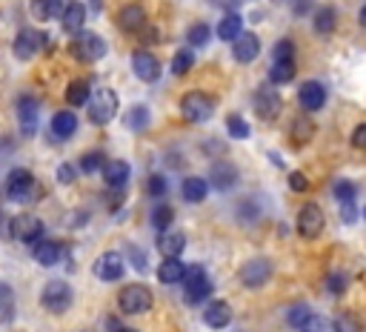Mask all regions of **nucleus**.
Segmentation results:
<instances>
[{
  "label": "nucleus",
  "mask_w": 366,
  "mask_h": 332,
  "mask_svg": "<svg viewBox=\"0 0 366 332\" xmlns=\"http://www.w3.org/2000/svg\"><path fill=\"white\" fill-rule=\"evenodd\" d=\"M60 255H63V249H60V244L58 241H38V244H32V258L38 260L40 267H55L58 260H60Z\"/></svg>",
  "instance_id": "aec40b11"
},
{
  "label": "nucleus",
  "mask_w": 366,
  "mask_h": 332,
  "mask_svg": "<svg viewBox=\"0 0 366 332\" xmlns=\"http://www.w3.org/2000/svg\"><path fill=\"white\" fill-rule=\"evenodd\" d=\"M38 115H40V106L35 98H29V94H23V98L17 101V121H20V132L32 138L38 132Z\"/></svg>",
  "instance_id": "f8f14e48"
},
{
  "label": "nucleus",
  "mask_w": 366,
  "mask_h": 332,
  "mask_svg": "<svg viewBox=\"0 0 366 332\" xmlns=\"http://www.w3.org/2000/svg\"><path fill=\"white\" fill-rule=\"evenodd\" d=\"M92 3H94V6H101V0H92Z\"/></svg>",
  "instance_id": "bf43d9fd"
},
{
  "label": "nucleus",
  "mask_w": 366,
  "mask_h": 332,
  "mask_svg": "<svg viewBox=\"0 0 366 332\" xmlns=\"http://www.w3.org/2000/svg\"><path fill=\"white\" fill-rule=\"evenodd\" d=\"M152 292L143 287V283H129L126 290H120L117 295V304H120V310H124L126 315H143V313H149L152 310Z\"/></svg>",
  "instance_id": "7ed1b4c3"
},
{
  "label": "nucleus",
  "mask_w": 366,
  "mask_h": 332,
  "mask_svg": "<svg viewBox=\"0 0 366 332\" xmlns=\"http://www.w3.org/2000/svg\"><path fill=\"white\" fill-rule=\"evenodd\" d=\"M124 272H126V264H124V258H120L117 252H103L101 258H97V264H94V275L101 281H120Z\"/></svg>",
  "instance_id": "ddd939ff"
},
{
  "label": "nucleus",
  "mask_w": 366,
  "mask_h": 332,
  "mask_svg": "<svg viewBox=\"0 0 366 332\" xmlns=\"http://www.w3.org/2000/svg\"><path fill=\"white\" fill-rule=\"evenodd\" d=\"M340 218H344V224H355L358 221V206H355V201H344V204H340Z\"/></svg>",
  "instance_id": "de8ad7c7"
},
{
  "label": "nucleus",
  "mask_w": 366,
  "mask_h": 332,
  "mask_svg": "<svg viewBox=\"0 0 366 332\" xmlns=\"http://www.w3.org/2000/svg\"><path fill=\"white\" fill-rule=\"evenodd\" d=\"M215 6H221V9H226V12H235L238 6H240V0H212Z\"/></svg>",
  "instance_id": "5fc2aeb1"
},
{
  "label": "nucleus",
  "mask_w": 366,
  "mask_h": 332,
  "mask_svg": "<svg viewBox=\"0 0 366 332\" xmlns=\"http://www.w3.org/2000/svg\"><path fill=\"white\" fill-rule=\"evenodd\" d=\"M75 175H78V169L72 163H60L58 166V181L60 183H72V181H75Z\"/></svg>",
  "instance_id": "8fccbe9b"
},
{
  "label": "nucleus",
  "mask_w": 366,
  "mask_h": 332,
  "mask_svg": "<svg viewBox=\"0 0 366 332\" xmlns=\"http://www.w3.org/2000/svg\"><path fill=\"white\" fill-rule=\"evenodd\" d=\"M281 94L272 89H258L255 92V112L263 117V121H275L281 115Z\"/></svg>",
  "instance_id": "f3484780"
},
{
  "label": "nucleus",
  "mask_w": 366,
  "mask_h": 332,
  "mask_svg": "<svg viewBox=\"0 0 366 332\" xmlns=\"http://www.w3.org/2000/svg\"><path fill=\"white\" fill-rule=\"evenodd\" d=\"M103 181L109 186H126V181H129V163L126 160H106L103 163Z\"/></svg>",
  "instance_id": "b1692460"
},
{
  "label": "nucleus",
  "mask_w": 366,
  "mask_h": 332,
  "mask_svg": "<svg viewBox=\"0 0 366 332\" xmlns=\"http://www.w3.org/2000/svg\"><path fill=\"white\" fill-rule=\"evenodd\" d=\"M275 3H281V0H275Z\"/></svg>",
  "instance_id": "e2e57ef3"
},
{
  "label": "nucleus",
  "mask_w": 366,
  "mask_h": 332,
  "mask_svg": "<svg viewBox=\"0 0 366 332\" xmlns=\"http://www.w3.org/2000/svg\"><path fill=\"white\" fill-rule=\"evenodd\" d=\"M186 275V267L181 264V258H166L158 267V281L160 283H181Z\"/></svg>",
  "instance_id": "a878e982"
},
{
  "label": "nucleus",
  "mask_w": 366,
  "mask_h": 332,
  "mask_svg": "<svg viewBox=\"0 0 366 332\" xmlns=\"http://www.w3.org/2000/svg\"><path fill=\"white\" fill-rule=\"evenodd\" d=\"M360 23H363V26H366V6H363V12H360Z\"/></svg>",
  "instance_id": "13d9d810"
},
{
  "label": "nucleus",
  "mask_w": 366,
  "mask_h": 332,
  "mask_svg": "<svg viewBox=\"0 0 366 332\" xmlns=\"http://www.w3.org/2000/svg\"><path fill=\"white\" fill-rule=\"evenodd\" d=\"M149 121H152V115H149V109L146 106H132L129 112H126V126L132 129V132H143L146 126H149Z\"/></svg>",
  "instance_id": "2f4dec72"
},
{
  "label": "nucleus",
  "mask_w": 366,
  "mask_h": 332,
  "mask_svg": "<svg viewBox=\"0 0 366 332\" xmlns=\"http://www.w3.org/2000/svg\"><path fill=\"white\" fill-rule=\"evenodd\" d=\"M181 283L186 287V301H189L192 306H194V304H203V301L212 295V281L206 278L203 267H189Z\"/></svg>",
  "instance_id": "423d86ee"
},
{
  "label": "nucleus",
  "mask_w": 366,
  "mask_h": 332,
  "mask_svg": "<svg viewBox=\"0 0 366 332\" xmlns=\"http://www.w3.org/2000/svg\"><path fill=\"white\" fill-rule=\"evenodd\" d=\"M181 195H183V201H189V204L206 201V195H209V181H203V178H186L183 186H181Z\"/></svg>",
  "instance_id": "4be33fe9"
},
{
  "label": "nucleus",
  "mask_w": 366,
  "mask_h": 332,
  "mask_svg": "<svg viewBox=\"0 0 366 332\" xmlns=\"http://www.w3.org/2000/svg\"><path fill=\"white\" fill-rule=\"evenodd\" d=\"M126 198V189L124 186H112V192H109V198H106V204L112 206V209H117L120 206V201Z\"/></svg>",
  "instance_id": "3c124183"
},
{
  "label": "nucleus",
  "mask_w": 366,
  "mask_h": 332,
  "mask_svg": "<svg viewBox=\"0 0 366 332\" xmlns=\"http://www.w3.org/2000/svg\"><path fill=\"white\" fill-rule=\"evenodd\" d=\"M338 329H340V332H360L358 321H352V318H344V321H338Z\"/></svg>",
  "instance_id": "864d4df0"
},
{
  "label": "nucleus",
  "mask_w": 366,
  "mask_h": 332,
  "mask_svg": "<svg viewBox=\"0 0 366 332\" xmlns=\"http://www.w3.org/2000/svg\"><path fill=\"white\" fill-rule=\"evenodd\" d=\"M324 212L318 204H306L301 212H298V232L303 235V238H318V235L324 232Z\"/></svg>",
  "instance_id": "9d476101"
},
{
  "label": "nucleus",
  "mask_w": 366,
  "mask_h": 332,
  "mask_svg": "<svg viewBox=\"0 0 366 332\" xmlns=\"http://www.w3.org/2000/svg\"><path fill=\"white\" fill-rule=\"evenodd\" d=\"M298 101H301V106H303L306 112H318V109L326 103V89H324L318 81H306V83H301V89H298Z\"/></svg>",
  "instance_id": "a211bd4d"
},
{
  "label": "nucleus",
  "mask_w": 366,
  "mask_h": 332,
  "mask_svg": "<svg viewBox=\"0 0 366 332\" xmlns=\"http://www.w3.org/2000/svg\"><path fill=\"white\" fill-rule=\"evenodd\" d=\"M143 23H146V15H143V9L140 6H126L124 12L117 15V26L124 29V32H138V29H143Z\"/></svg>",
  "instance_id": "bb28decb"
},
{
  "label": "nucleus",
  "mask_w": 366,
  "mask_h": 332,
  "mask_svg": "<svg viewBox=\"0 0 366 332\" xmlns=\"http://www.w3.org/2000/svg\"><path fill=\"white\" fill-rule=\"evenodd\" d=\"M295 60H275L272 69H269V81L272 83H289L295 81Z\"/></svg>",
  "instance_id": "7c9ffc66"
},
{
  "label": "nucleus",
  "mask_w": 366,
  "mask_h": 332,
  "mask_svg": "<svg viewBox=\"0 0 366 332\" xmlns=\"http://www.w3.org/2000/svg\"><path fill=\"white\" fill-rule=\"evenodd\" d=\"M240 32H243V17L235 12H229L221 23H217V38L221 40H235Z\"/></svg>",
  "instance_id": "c85d7f7f"
},
{
  "label": "nucleus",
  "mask_w": 366,
  "mask_h": 332,
  "mask_svg": "<svg viewBox=\"0 0 366 332\" xmlns=\"http://www.w3.org/2000/svg\"><path fill=\"white\" fill-rule=\"evenodd\" d=\"M89 98H92L89 81H72V83L66 86V101H69L72 106H86Z\"/></svg>",
  "instance_id": "cd10ccee"
},
{
  "label": "nucleus",
  "mask_w": 366,
  "mask_h": 332,
  "mask_svg": "<svg viewBox=\"0 0 366 332\" xmlns=\"http://www.w3.org/2000/svg\"><path fill=\"white\" fill-rule=\"evenodd\" d=\"M335 23H338L335 9L324 6V9H318V15H315V32H318V35H329V32H335Z\"/></svg>",
  "instance_id": "473e14b6"
},
{
  "label": "nucleus",
  "mask_w": 366,
  "mask_h": 332,
  "mask_svg": "<svg viewBox=\"0 0 366 332\" xmlns=\"http://www.w3.org/2000/svg\"><path fill=\"white\" fill-rule=\"evenodd\" d=\"M335 198L344 204V201H355L358 198V186L352 181H338L335 183Z\"/></svg>",
  "instance_id": "79ce46f5"
},
{
  "label": "nucleus",
  "mask_w": 366,
  "mask_h": 332,
  "mask_svg": "<svg viewBox=\"0 0 366 332\" xmlns=\"http://www.w3.org/2000/svg\"><path fill=\"white\" fill-rule=\"evenodd\" d=\"M232 55H235L238 63H252V60L260 55V40H258V35L240 32V35L232 40Z\"/></svg>",
  "instance_id": "4468645a"
},
{
  "label": "nucleus",
  "mask_w": 366,
  "mask_h": 332,
  "mask_svg": "<svg viewBox=\"0 0 366 332\" xmlns=\"http://www.w3.org/2000/svg\"><path fill=\"white\" fill-rule=\"evenodd\" d=\"M186 247V235L183 232H172V229H166L158 235V252L163 258H178Z\"/></svg>",
  "instance_id": "6ab92c4d"
},
{
  "label": "nucleus",
  "mask_w": 366,
  "mask_h": 332,
  "mask_svg": "<svg viewBox=\"0 0 366 332\" xmlns=\"http://www.w3.org/2000/svg\"><path fill=\"white\" fill-rule=\"evenodd\" d=\"M172 221H175V209L172 206H166V204H160L155 212H152V226L158 229V232H166V229H172Z\"/></svg>",
  "instance_id": "f704fd0d"
},
{
  "label": "nucleus",
  "mask_w": 366,
  "mask_h": 332,
  "mask_svg": "<svg viewBox=\"0 0 366 332\" xmlns=\"http://www.w3.org/2000/svg\"><path fill=\"white\" fill-rule=\"evenodd\" d=\"M69 52L83 63H94V60H101L106 55V43H103V38H97L92 32H81V38L72 40Z\"/></svg>",
  "instance_id": "0eeeda50"
},
{
  "label": "nucleus",
  "mask_w": 366,
  "mask_h": 332,
  "mask_svg": "<svg viewBox=\"0 0 366 332\" xmlns=\"http://www.w3.org/2000/svg\"><path fill=\"white\" fill-rule=\"evenodd\" d=\"M120 332H135V329H126V326H124V329H120Z\"/></svg>",
  "instance_id": "052dcab7"
},
{
  "label": "nucleus",
  "mask_w": 366,
  "mask_h": 332,
  "mask_svg": "<svg viewBox=\"0 0 366 332\" xmlns=\"http://www.w3.org/2000/svg\"><path fill=\"white\" fill-rule=\"evenodd\" d=\"M6 195L17 204H32L35 198H40V183L26 169H12L6 178Z\"/></svg>",
  "instance_id": "f257e3e1"
},
{
  "label": "nucleus",
  "mask_w": 366,
  "mask_h": 332,
  "mask_svg": "<svg viewBox=\"0 0 366 332\" xmlns=\"http://www.w3.org/2000/svg\"><path fill=\"white\" fill-rule=\"evenodd\" d=\"M312 9V0H298L295 3V15H306Z\"/></svg>",
  "instance_id": "4d7b16f0"
},
{
  "label": "nucleus",
  "mask_w": 366,
  "mask_h": 332,
  "mask_svg": "<svg viewBox=\"0 0 366 332\" xmlns=\"http://www.w3.org/2000/svg\"><path fill=\"white\" fill-rule=\"evenodd\" d=\"M129 252H132V264H135V267H138V269L143 272V269H146V264H143V258H140V252H138L135 247H129Z\"/></svg>",
  "instance_id": "6e6d98bb"
},
{
  "label": "nucleus",
  "mask_w": 366,
  "mask_h": 332,
  "mask_svg": "<svg viewBox=\"0 0 366 332\" xmlns=\"http://www.w3.org/2000/svg\"><path fill=\"white\" fill-rule=\"evenodd\" d=\"M103 163H106L103 152H86V155L81 158V169H83L86 175H94L97 169H103Z\"/></svg>",
  "instance_id": "ea45409f"
},
{
  "label": "nucleus",
  "mask_w": 366,
  "mask_h": 332,
  "mask_svg": "<svg viewBox=\"0 0 366 332\" xmlns=\"http://www.w3.org/2000/svg\"><path fill=\"white\" fill-rule=\"evenodd\" d=\"M146 189H149L152 198H163L169 186H166V178L163 175H149V181H146Z\"/></svg>",
  "instance_id": "a18cd8bd"
},
{
  "label": "nucleus",
  "mask_w": 366,
  "mask_h": 332,
  "mask_svg": "<svg viewBox=\"0 0 366 332\" xmlns=\"http://www.w3.org/2000/svg\"><path fill=\"white\" fill-rule=\"evenodd\" d=\"M60 17H63V29L72 32V35H78L83 29V23H86V9L81 3H66Z\"/></svg>",
  "instance_id": "5701e85b"
},
{
  "label": "nucleus",
  "mask_w": 366,
  "mask_h": 332,
  "mask_svg": "<svg viewBox=\"0 0 366 332\" xmlns=\"http://www.w3.org/2000/svg\"><path fill=\"white\" fill-rule=\"evenodd\" d=\"M226 129H229V135H232L235 140L249 138V124L243 121L240 115H229V117H226Z\"/></svg>",
  "instance_id": "58836bf2"
},
{
  "label": "nucleus",
  "mask_w": 366,
  "mask_h": 332,
  "mask_svg": "<svg viewBox=\"0 0 366 332\" xmlns=\"http://www.w3.org/2000/svg\"><path fill=\"white\" fill-rule=\"evenodd\" d=\"M240 283L243 287H249V290H258V287H263L266 281L272 278V264L266 258H249L247 264L240 267Z\"/></svg>",
  "instance_id": "6e6552de"
},
{
  "label": "nucleus",
  "mask_w": 366,
  "mask_h": 332,
  "mask_svg": "<svg viewBox=\"0 0 366 332\" xmlns=\"http://www.w3.org/2000/svg\"><path fill=\"white\" fill-rule=\"evenodd\" d=\"M215 112V101L209 98L206 92H189L183 94V101H181V115H183V121L189 124H203L209 121Z\"/></svg>",
  "instance_id": "f03ea898"
},
{
  "label": "nucleus",
  "mask_w": 366,
  "mask_h": 332,
  "mask_svg": "<svg viewBox=\"0 0 366 332\" xmlns=\"http://www.w3.org/2000/svg\"><path fill=\"white\" fill-rule=\"evenodd\" d=\"M132 69L143 83H155L160 78V60L152 52H135L132 55Z\"/></svg>",
  "instance_id": "2eb2a0df"
},
{
  "label": "nucleus",
  "mask_w": 366,
  "mask_h": 332,
  "mask_svg": "<svg viewBox=\"0 0 366 332\" xmlns=\"http://www.w3.org/2000/svg\"><path fill=\"white\" fill-rule=\"evenodd\" d=\"M303 332H340L338 321L324 318V315H309V321L303 324Z\"/></svg>",
  "instance_id": "c9c22d12"
},
{
  "label": "nucleus",
  "mask_w": 366,
  "mask_h": 332,
  "mask_svg": "<svg viewBox=\"0 0 366 332\" xmlns=\"http://www.w3.org/2000/svg\"><path fill=\"white\" fill-rule=\"evenodd\" d=\"M229 321H232V306L226 301H215V304L206 306V313H203V324L206 326L224 329V326H229Z\"/></svg>",
  "instance_id": "412c9836"
},
{
  "label": "nucleus",
  "mask_w": 366,
  "mask_h": 332,
  "mask_svg": "<svg viewBox=\"0 0 366 332\" xmlns=\"http://www.w3.org/2000/svg\"><path fill=\"white\" fill-rule=\"evenodd\" d=\"M209 38H212V32H209L206 23H194V26H189V32H186V40L194 46V49H198V46H206Z\"/></svg>",
  "instance_id": "e433bc0d"
},
{
  "label": "nucleus",
  "mask_w": 366,
  "mask_h": 332,
  "mask_svg": "<svg viewBox=\"0 0 366 332\" xmlns=\"http://www.w3.org/2000/svg\"><path fill=\"white\" fill-rule=\"evenodd\" d=\"M275 60H295V43H292L289 38H283V40H278L275 43Z\"/></svg>",
  "instance_id": "c03bdc74"
},
{
  "label": "nucleus",
  "mask_w": 366,
  "mask_h": 332,
  "mask_svg": "<svg viewBox=\"0 0 366 332\" xmlns=\"http://www.w3.org/2000/svg\"><path fill=\"white\" fill-rule=\"evenodd\" d=\"M75 132H78V117L72 115V112H58L52 117V135L58 140H66V138H72Z\"/></svg>",
  "instance_id": "393cba45"
},
{
  "label": "nucleus",
  "mask_w": 366,
  "mask_h": 332,
  "mask_svg": "<svg viewBox=\"0 0 366 332\" xmlns=\"http://www.w3.org/2000/svg\"><path fill=\"white\" fill-rule=\"evenodd\" d=\"M347 275H340V272H335V275H329V281H326V290L332 292V295H340V292H344L347 290Z\"/></svg>",
  "instance_id": "49530a36"
},
{
  "label": "nucleus",
  "mask_w": 366,
  "mask_h": 332,
  "mask_svg": "<svg viewBox=\"0 0 366 332\" xmlns=\"http://www.w3.org/2000/svg\"><path fill=\"white\" fill-rule=\"evenodd\" d=\"M32 15L38 20H52L63 15V0H32Z\"/></svg>",
  "instance_id": "c756f323"
},
{
  "label": "nucleus",
  "mask_w": 366,
  "mask_h": 332,
  "mask_svg": "<svg viewBox=\"0 0 366 332\" xmlns=\"http://www.w3.org/2000/svg\"><path fill=\"white\" fill-rule=\"evenodd\" d=\"M309 306L306 304H298V306H292V310L286 313V321H289V326H295V329H303V324L309 321Z\"/></svg>",
  "instance_id": "a19ab883"
},
{
  "label": "nucleus",
  "mask_w": 366,
  "mask_h": 332,
  "mask_svg": "<svg viewBox=\"0 0 366 332\" xmlns=\"http://www.w3.org/2000/svg\"><path fill=\"white\" fill-rule=\"evenodd\" d=\"M40 304H43L46 313L63 315L72 306V287L66 281H49L43 287V292H40Z\"/></svg>",
  "instance_id": "20e7f679"
},
{
  "label": "nucleus",
  "mask_w": 366,
  "mask_h": 332,
  "mask_svg": "<svg viewBox=\"0 0 366 332\" xmlns=\"http://www.w3.org/2000/svg\"><path fill=\"white\" fill-rule=\"evenodd\" d=\"M363 218H366V209H363Z\"/></svg>",
  "instance_id": "680f3d73"
},
{
  "label": "nucleus",
  "mask_w": 366,
  "mask_h": 332,
  "mask_svg": "<svg viewBox=\"0 0 366 332\" xmlns=\"http://www.w3.org/2000/svg\"><path fill=\"white\" fill-rule=\"evenodd\" d=\"M46 46V35L38 32V29H20L17 32V40H15V52L20 60H29L35 58L40 49Z\"/></svg>",
  "instance_id": "9b49d317"
},
{
  "label": "nucleus",
  "mask_w": 366,
  "mask_h": 332,
  "mask_svg": "<svg viewBox=\"0 0 366 332\" xmlns=\"http://www.w3.org/2000/svg\"><path fill=\"white\" fill-rule=\"evenodd\" d=\"M238 169L226 160H215L212 169H209V183L217 189V192H229V189L238 183Z\"/></svg>",
  "instance_id": "dca6fc26"
},
{
  "label": "nucleus",
  "mask_w": 366,
  "mask_h": 332,
  "mask_svg": "<svg viewBox=\"0 0 366 332\" xmlns=\"http://www.w3.org/2000/svg\"><path fill=\"white\" fill-rule=\"evenodd\" d=\"M12 301H15L12 290L6 287L3 281H0V318H3V321H9V318H12Z\"/></svg>",
  "instance_id": "37998d69"
},
{
  "label": "nucleus",
  "mask_w": 366,
  "mask_h": 332,
  "mask_svg": "<svg viewBox=\"0 0 366 332\" xmlns=\"http://www.w3.org/2000/svg\"><path fill=\"white\" fill-rule=\"evenodd\" d=\"M315 135V124L306 121V117H295V124H292V140H295L298 147L309 144V138Z\"/></svg>",
  "instance_id": "72a5a7b5"
},
{
  "label": "nucleus",
  "mask_w": 366,
  "mask_h": 332,
  "mask_svg": "<svg viewBox=\"0 0 366 332\" xmlns=\"http://www.w3.org/2000/svg\"><path fill=\"white\" fill-rule=\"evenodd\" d=\"M9 235L23 244H38L43 238V221L35 215H17L9 221Z\"/></svg>",
  "instance_id": "1a4fd4ad"
},
{
  "label": "nucleus",
  "mask_w": 366,
  "mask_h": 332,
  "mask_svg": "<svg viewBox=\"0 0 366 332\" xmlns=\"http://www.w3.org/2000/svg\"><path fill=\"white\" fill-rule=\"evenodd\" d=\"M192 66H194V52L192 49H181L172 58V75H186Z\"/></svg>",
  "instance_id": "4c0bfd02"
},
{
  "label": "nucleus",
  "mask_w": 366,
  "mask_h": 332,
  "mask_svg": "<svg viewBox=\"0 0 366 332\" xmlns=\"http://www.w3.org/2000/svg\"><path fill=\"white\" fill-rule=\"evenodd\" d=\"M352 144H355L358 149H366V124H360V126L352 132Z\"/></svg>",
  "instance_id": "603ef678"
},
{
  "label": "nucleus",
  "mask_w": 366,
  "mask_h": 332,
  "mask_svg": "<svg viewBox=\"0 0 366 332\" xmlns=\"http://www.w3.org/2000/svg\"><path fill=\"white\" fill-rule=\"evenodd\" d=\"M289 186L295 189V192H309V178L301 175V172H292L289 175Z\"/></svg>",
  "instance_id": "09e8293b"
},
{
  "label": "nucleus",
  "mask_w": 366,
  "mask_h": 332,
  "mask_svg": "<svg viewBox=\"0 0 366 332\" xmlns=\"http://www.w3.org/2000/svg\"><path fill=\"white\" fill-rule=\"evenodd\" d=\"M86 106H89V121L97 124V126H103L117 115V94L112 89H101L97 94H92Z\"/></svg>",
  "instance_id": "39448f33"
}]
</instances>
